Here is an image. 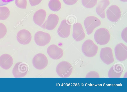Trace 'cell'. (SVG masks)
<instances>
[{
    "instance_id": "14",
    "label": "cell",
    "mask_w": 127,
    "mask_h": 92,
    "mask_svg": "<svg viewBox=\"0 0 127 92\" xmlns=\"http://www.w3.org/2000/svg\"><path fill=\"white\" fill-rule=\"evenodd\" d=\"M85 36V33L81 24L77 23L73 26L72 37L77 41L83 40Z\"/></svg>"
},
{
    "instance_id": "11",
    "label": "cell",
    "mask_w": 127,
    "mask_h": 92,
    "mask_svg": "<svg viewBox=\"0 0 127 92\" xmlns=\"http://www.w3.org/2000/svg\"><path fill=\"white\" fill-rule=\"evenodd\" d=\"M59 21V18L57 15L51 14L48 16L47 20L41 26L44 29L51 30L54 29L57 25Z\"/></svg>"
},
{
    "instance_id": "12",
    "label": "cell",
    "mask_w": 127,
    "mask_h": 92,
    "mask_svg": "<svg viewBox=\"0 0 127 92\" xmlns=\"http://www.w3.org/2000/svg\"><path fill=\"white\" fill-rule=\"evenodd\" d=\"M47 52L50 57L54 60L60 59L63 54L62 49L55 44L49 46L47 49Z\"/></svg>"
},
{
    "instance_id": "4",
    "label": "cell",
    "mask_w": 127,
    "mask_h": 92,
    "mask_svg": "<svg viewBox=\"0 0 127 92\" xmlns=\"http://www.w3.org/2000/svg\"><path fill=\"white\" fill-rule=\"evenodd\" d=\"M84 23L87 34L90 35L92 33L95 28L100 25L101 22L97 17L90 16L85 19Z\"/></svg>"
},
{
    "instance_id": "29",
    "label": "cell",
    "mask_w": 127,
    "mask_h": 92,
    "mask_svg": "<svg viewBox=\"0 0 127 92\" xmlns=\"http://www.w3.org/2000/svg\"><path fill=\"white\" fill-rule=\"evenodd\" d=\"M14 0H0V6L6 5Z\"/></svg>"
},
{
    "instance_id": "6",
    "label": "cell",
    "mask_w": 127,
    "mask_h": 92,
    "mask_svg": "<svg viewBox=\"0 0 127 92\" xmlns=\"http://www.w3.org/2000/svg\"><path fill=\"white\" fill-rule=\"evenodd\" d=\"M28 69V66L24 62H18L14 67L12 73L15 77H22L27 74Z\"/></svg>"
},
{
    "instance_id": "7",
    "label": "cell",
    "mask_w": 127,
    "mask_h": 92,
    "mask_svg": "<svg viewBox=\"0 0 127 92\" xmlns=\"http://www.w3.org/2000/svg\"><path fill=\"white\" fill-rule=\"evenodd\" d=\"M51 39L49 34L42 31H37L34 36L35 43L40 46H44L50 42Z\"/></svg>"
},
{
    "instance_id": "9",
    "label": "cell",
    "mask_w": 127,
    "mask_h": 92,
    "mask_svg": "<svg viewBox=\"0 0 127 92\" xmlns=\"http://www.w3.org/2000/svg\"><path fill=\"white\" fill-rule=\"evenodd\" d=\"M100 56L102 61L107 65L110 64L114 61L112 50L109 47L102 48L101 49Z\"/></svg>"
},
{
    "instance_id": "17",
    "label": "cell",
    "mask_w": 127,
    "mask_h": 92,
    "mask_svg": "<svg viewBox=\"0 0 127 92\" xmlns=\"http://www.w3.org/2000/svg\"><path fill=\"white\" fill-rule=\"evenodd\" d=\"M13 63V59L9 54H3L0 57V66L4 69L7 70L10 68Z\"/></svg>"
},
{
    "instance_id": "13",
    "label": "cell",
    "mask_w": 127,
    "mask_h": 92,
    "mask_svg": "<svg viewBox=\"0 0 127 92\" xmlns=\"http://www.w3.org/2000/svg\"><path fill=\"white\" fill-rule=\"evenodd\" d=\"M16 37L18 42L23 45L28 44L32 39L31 33L26 29H22L19 31L17 33Z\"/></svg>"
},
{
    "instance_id": "28",
    "label": "cell",
    "mask_w": 127,
    "mask_h": 92,
    "mask_svg": "<svg viewBox=\"0 0 127 92\" xmlns=\"http://www.w3.org/2000/svg\"><path fill=\"white\" fill-rule=\"evenodd\" d=\"M30 4L32 6H33L39 4L42 0H29Z\"/></svg>"
},
{
    "instance_id": "24",
    "label": "cell",
    "mask_w": 127,
    "mask_h": 92,
    "mask_svg": "<svg viewBox=\"0 0 127 92\" xmlns=\"http://www.w3.org/2000/svg\"><path fill=\"white\" fill-rule=\"evenodd\" d=\"M6 26L3 23H0V39L3 37L7 33Z\"/></svg>"
},
{
    "instance_id": "23",
    "label": "cell",
    "mask_w": 127,
    "mask_h": 92,
    "mask_svg": "<svg viewBox=\"0 0 127 92\" xmlns=\"http://www.w3.org/2000/svg\"><path fill=\"white\" fill-rule=\"evenodd\" d=\"M15 4L19 8L26 9L27 7V0H15Z\"/></svg>"
},
{
    "instance_id": "16",
    "label": "cell",
    "mask_w": 127,
    "mask_h": 92,
    "mask_svg": "<svg viewBox=\"0 0 127 92\" xmlns=\"http://www.w3.org/2000/svg\"><path fill=\"white\" fill-rule=\"evenodd\" d=\"M70 28L71 25L67 23L66 20H64L61 22L58 29V34L62 38H66L70 34Z\"/></svg>"
},
{
    "instance_id": "1",
    "label": "cell",
    "mask_w": 127,
    "mask_h": 92,
    "mask_svg": "<svg viewBox=\"0 0 127 92\" xmlns=\"http://www.w3.org/2000/svg\"><path fill=\"white\" fill-rule=\"evenodd\" d=\"M95 42L100 45L107 44L110 39V35L108 31L104 28H101L97 30L94 34Z\"/></svg>"
},
{
    "instance_id": "15",
    "label": "cell",
    "mask_w": 127,
    "mask_h": 92,
    "mask_svg": "<svg viewBox=\"0 0 127 92\" xmlns=\"http://www.w3.org/2000/svg\"><path fill=\"white\" fill-rule=\"evenodd\" d=\"M124 69V66L122 63H116L110 69L108 72V77L110 78L120 77Z\"/></svg>"
},
{
    "instance_id": "18",
    "label": "cell",
    "mask_w": 127,
    "mask_h": 92,
    "mask_svg": "<svg viewBox=\"0 0 127 92\" xmlns=\"http://www.w3.org/2000/svg\"><path fill=\"white\" fill-rule=\"evenodd\" d=\"M46 15V11L41 9L38 10L34 13L33 20L34 22L37 25L41 26L45 18Z\"/></svg>"
},
{
    "instance_id": "19",
    "label": "cell",
    "mask_w": 127,
    "mask_h": 92,
    "mask_svg": "<svg viewBox=\"0 0 127 92\" xmlns=\"http://www.w3.org/2000/svg\"><path fill=\"white\" fill-rule=\"evenodd\" d=\"M109 0H102L98 3L96 8L97 14L101 18L104 19L105 17V10L110 4Z\"/></svg>"
},
{
    "instance_id": "20",
    "label": "cell",
    "mask_w": 127,
    "mask_h": 92,
    "mask_svg": "<svg viewBox=\"0 0 127 92\" xmlns=\"http://www.w3.org/2000/svg\"><path fill=\"white\" fill-rule=\"evenodd\" d=\"M48 6L52 11H57L61 9V4L59 0H50L48 3Z\"/></svg>"
},
{
    "instance_id": "10",
    "label": "cell",
    "mask_w": 127,
    "mask_h": 92,
    "mask_svg": "<svg viewBox=\"0 0 127 92\" xmlns=\"http://www.w3.org/2000/svg\"><path fill=\"white\" fill-rule=\"evenodd\" d=\"M115 53L116 58L120 61H123L127 58V47L122 43H120L115 46Z\"/></svg>"
},
{
    "instance_id": "22",
    "label": "cell",
    "mask_w": 127,
    "mask_h": 92,
    "mask_svg": "<svg viewBox=\"0 0 127 92\" xmlns=\"http://www.w3.org/2000/svg\"><path fill=\"white\" fill-rule=\"evenodd\" d=\"M97 0H82L83 5L87 8H91L97 4Z\"/></svg>"
},
{
    "instance_id": "5",
    "label": "cell",
    "mask_w": 127,
    "mask_h": 92,
    "mask_svg": "<svg viewBox=\"0 0 127 92\" xmlns=\"http://www.w3.org/2000/svg\"><path fill=\"white\" fill-rule=\"evenodd\" d=\"M32 62L34 66L36 69H42L45 68L48 63L46 57L43 54L39 53L33 57Z\"/></svg>"
},
{
    "instance_id": "3",
    "label": "cell",
    "mask_w": 127,
    "mask_h": 92,
    "mask_svg": "<svg viewBox=\"0 0 127 92\" xmlns=\"http://www.w3.org/2000/svg\"><path fill=\"white\" fill-rule=\"evenodd\" d=\"M73 70L72 67L68 62L64 61L57 65L56 71L58 75L60 77L67 78L71 75Z\"/></svg>"
},
{
    "instance_id": "26",
    "label": "cell",
    "mask_w": 127,
    "mask_h": 92,
    "mask_svg": "<svg viewBox=\"0 0 127 92\" xmlns=\"http://www.w3.org/2000/svg\"><path fill=\"white\" fill-rule=\"evenodd\" d=\"M121 36L122 39L126 43L127 42V28H125L122 31Z\"/></svg>"
},
{
    "instance_id": "25",
    "label": "cell",
    "mask_w": 127,
    "mask_h": 92,
    "mask_svg": "<svg viewBox=\"0 0 127 92\" xmlns=\"http://www.w3.org/2000/svg\"><path fill=\"white\" fill-rule=\"evenodd\" d=\"M86 77H99L98 73L95 71H92L89 72L86 75Z\"/></svg>"
},
{
    "instance_id": "21",
    "label": "cell",
    "mask_w": 127,
    "mask_h": 92,
    "mask_svg": "<svg viewBox=\"0 0 127 92\" xmlns=\"http://www.w3.org/2000/svg\"><path fill=\"white\" fill-rule=\"evenodd\" d=\"M9 10L6 6H0V20H5L9 17Z\"/></svg>"
},
{
    "instance_id": "30",
    "label": "cell",
    "mask_w": 127,
    "mask_h": 92,
    "mask_svg": "<svg viewBox=\"0 0 127 92\" xmlns=\"http://www.w3.org/2000/svg\"><path fill=\"white\" fill-rule=\"evenodd\" d=\"M121 1L123 2H127V0H120Z\"/></svg>"
},
{
    "instance_id": "8",
    "label": "cell",
    "mask_w": 127,
    "mask_h": 92,
    "mask_svg": "<svg viewBox=\"0 0 127 92\" xmlns=\"http://www.w3.org/2000/svg\"><path fill=\"white\" fill-rule=\"evenodd\" d=\"M107 18L110 21L117 22L121 16V11L120 8L116 5L111 6L106 12Z\"/></svg>"
},
{
    "instance_id": "2",
    "label": "cell",
    "mask_w": 127,
    "mask_h": 92,
    "mask_svg": "<svg viewBox=\"0 0 127 92\" xmlns=\"http://www.w3.org/2000/svg\"><path fill=\"white\" fill-rule=\"evenodd\" d=\"M82 50L86 56L91 57L95 56L97 54L98 47L91 40H86L83 43Z\"/></svg>"
},
{
    "instance_id": "27",
    "label": "cell",
    "mask_w": 127,
    "mask_h": 92,
    "mask_svg": "<svg viewBox=\"0 0 127 92\" xmlns=\"http://www.w3.org/2000/svg\"><path fill=\"white\" fill-rule=\"evenodd\" d=\"M78 0H63L64 3L68 5H73L76 3Z\"/></svg>"
}]
</instances>
